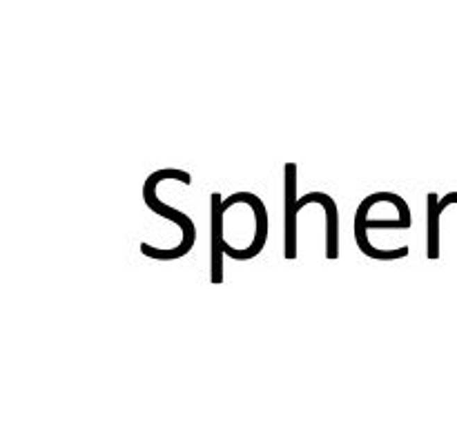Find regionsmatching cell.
Wrapping results in <instances>:
<instances>
[{
  "label": "cell",
  "instance_id": "1",
  "mask_svg": "<svg viewBox=\"0 0 457 428\" xmlns=\"http://www.w3.org/2000/svg\"><path fill=\"white\" fill-rule=\"evenodd\" d=\"M268 239V212L252 192L221 199L210 195V281H223V254L235 261L254 259Z\"/></svg>",
  "mask_w": 457,
  "mask_h": 428
},
{
  "label": "cell",
  "instance_id": "2",
  "mask_svg": "<svg viewBox=\"0 0 457 428\" xmlns=\"http://www.w3.org/2000/svg\"><path fill=\"white\" fill-rule=\"evenodd\" d=\"M172 179L181 181L183 186L192 183V176H190L188 172H183V170H176V167L156 170V172H152L150 176H147L145 183H143L145 206L150 208L154 214H158V217L169 219L172 223H176V226L181 228V232H183V243L174 245V248H167V250H158V248H154V245H150V243H141L139 250L145 256H150V259H156V261H174V259H178V256H185L190 250H192L194 239H197V230H194L192 219H190L188 214H183L181 210L167 206V203H163L161 199L156 197V186L161 183V181H172Z\"/></svg>",
  "mask_w": 457,
  "mask_h": 428
},
{
  "label": "cell",
  "instance_id": "3",
  "mask_svg": "<svg viewBox=\"0 0 457 428\" xmlns=\"http://www.w3.org/2000/svg\"><path fill=\"white\" fill-rule=\"evenodd\" d=\"M308 203H315V192L297 197V163L283 165V256H297V214Z\"/></svg>",
  "mask_w": 457,
  "mask_h": 428
},
{
  "label": "cell",
  "instance_id": "4",
  "mask_svg": "<svg viewBox=\"0 0 457 428\" xmlns=\"http://www.w3.org/2000/svg\"><path fill=\"white\" fill-rule=\"evenodd\" d=\"M449 206H457V192H449L446 197H438L435 192L426 195V256H440V221L442 212Z\"/></svg>",
  "mask_w": 457,
  "mask_h": 428
}]
</instances>
